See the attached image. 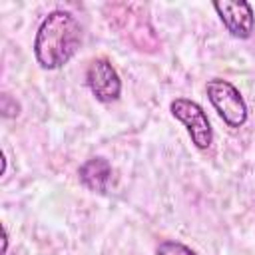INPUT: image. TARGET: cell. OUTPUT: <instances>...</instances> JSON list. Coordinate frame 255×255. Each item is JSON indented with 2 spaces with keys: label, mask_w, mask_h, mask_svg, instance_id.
Segmentation results:
<instances>
[{
  "label": "cell",
  "mask_w": 255,
  "mask_h": 255,
  "mask_svg": "<svg viewBox=\"0 0 255 255\" xmlns=\"http://www.w3.org/2000/svg\"><path fill=\"white\" fill-rule=\"evenodd\" d=\"M207 98L215 108L217 116L229 128H243L247 122V104L235 84L223 78H211L205 84Z\"/></svg>",
  "instance_id": "7a4b0ae2"
},
{
  "label": "cell",
  "mask_w": 255,
  "mask_h": 255,
  "mask_svg": "<svg viewBox=\"0 0 255 255\" xmlns=\"http://www.w3.org/2000/svg\"><path fill=\"white\" fill-rule=\"evenodd\" d=\"M155 255H197V253L191 247H187L185 243H181V241L165 239V241H161L157 245Z\"/></svg>",
  "instance_id": "52a82bcc"
},
{
  "label": "cell",
  "mask_w": 255,
  "mask_h": 255,
  "mask_svg": "<svg viewBox=\"0 0 255 255\" xmlns=\"http://www.w3.org/2000/svg\"><path fill=\"white\" fill-rule=\"evenodd\" d=\"M82 46V26L66 10L50 12L38 26L34 56L42 70H58L68 64Z\"/></svg>",
  "instance_id": "6da1fadb"
},
{
  "label": "cell",
  "mask_w": 255,
  "mask_h": 255,
  "mask_svg": "<svg viewBox=\"0 0 255 255\" xmlns=\"http://www.w3.org/2000/svg\"><path fill=\"white\" fill-rule=\"evenodd\" d=\"M6 167H8V161H6V155L2 153V175L6 173Z\"/></svg>",
  "instance_id": "9c48e42d"
},
{
  "label": "cell",
  "mask_w": 255,
  "mask_h": 255,
  "mask_svg": "<svg viewBox=\"0 0 255 255\" xmlns=\"http://www.w3.org/2000/svg\"><path fill=\"white\" fill-rule=\"evenodd\" d=\"M78 177L84 187L96 193H106L112 181V163L104 157H90L78 169Z\"/></svg>",
  "instance_id": "8992f818"
},
{
  "label": "cell",
  "mask_w": 255,
  "mask_h": 255,
  "mask_svg": "<svg viewBox=\"0 0 255 255\" xmlns=\"http://www.w3.org/2000/svg\"><path fill=\"white\" fill-rule=\"evenodd\" d=\"M169 112L185 128L191 143L197 149H207L213 143V128H211V122H209L205 110L197 102H193L189 98H175L169 104Z\"/></svg>",
  "instance_id": "3957f363"
},
{
  "label": "cell",
  "mask_w": 255,
  "mask_h": 255,
  "mask_svg": "<svg viewBox=\"0 0 255 255\" xmlns=\"http://www.w3.org/2000/svg\"><path fill=\"white\" fill-rule=\"evenodd\" d=\"M86 84L94 98L102 104H112L122 96V80L118 70L106 58H94L86 68Z\"/></svg>",
  "instance_id": "277c9868"
},
{
  "label": "cell",
  "mask_w": 255,
  "mask_h": 255,
  "mask_svg": "<svg viewBox=\"0 0 255 255\" xmlns=\"http://www.w3.org/2000/svg\"><path fill=\"white\" fill-rule=\"evenodd\" d=\"M213 8L223 22L225 30L239 40H247L255 28L253 6L245 0H219L213 2Z\"/></svg>",
  "instance_id": "5b68a950"
},
{
  "label": "cell",
  "mask_w": 255,
  "mask_h": 255,
  "mask_svg": "<svg viewBox=\"0 0 255 255\" xmlns=\"http://www.w3.org/2000/svg\"><path fill=\"white\" fill-rule=\"evenodd\" d=\"M8 251V231H6V227H2V253H6Z\"/></svg>",
  "instance_id": "ba28073f"
}]
</instances>
